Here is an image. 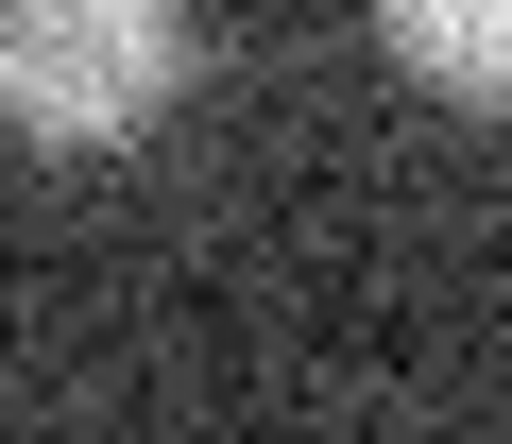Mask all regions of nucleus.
<instances>
[{
	"label": "nucleus",
	"instance_id": "1",
	"mask_svg": "<svg viewBox=\"0 0 512 444\" xmlns=\"http://www.w3.org/2000/svg\"><path fill=\"white\" fill-rule=\"evenodd\" d=\"M188 86V0H0V137L120 154Z\"/></svg>",
	"mask_w": 512,
	"mask_h": 444
},
{
	"label": "nucleus",
	"instance_id": "2",
	"mask_svg": "<svg viewBox=\"0 0 512 444\" xmlns=\"http://www.w3.org/2000/svg\"><path fill=\"white\" fill-rule=\"evenodd\" d=\"M376 35L410 52V86L495 103V69H512V0H376Z\"/></svg>",
	"mask_w": 512,
	"mask_h": 444
}]
</instances>
